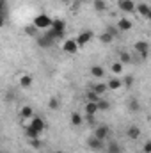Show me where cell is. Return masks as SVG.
Returning <instances> with one entry per match:
<instances>
[{
  "label": "cell",
  "instance_id": "22",
  "mask_svg": "<svg viewBox=\"0 0 151 153\" xmlns=\"http://www.w3.org/2000/svg\"><path fill=\"white\" fill-rule=\"evenodd\" d=\"M93 91H94L98 96H101L103 93H107V91H109V85H107V84H103V82H98V84H94V85H93Z\"/></svg>",
  "mask_w": 151,
  "mask_h": 153
},
{
  "label": "cell",
  "instance_id": "18",
  "mask_svg": "<svg viewBox=\"0 0 151 153\" xmlns=\"http://www.w3.org/2000/svg\"><path fill=\"white\" fill-rule=\"evenodd\" d=\"M114 32H115V30H112V29H109L107 32H103V34H100V41H101L103 45H110V43L114 41V36H115Z\"/></svg>",
  "mask_w": 151,
  "mask_h": 153
},
{
  "label": "cell",
  "instance_id": "34",
  "mask_svg": "<svg viewBox=\"0 0 151 153\" xmlns=\"http://www.w3.org/2000/svg\"><path fill=\"white\" fill-rule=\"evenodd\" d=\"M64 2H73V0H64Z\"/></svg>",
  "mask_w": 151,
  "mask_h": 153
},
{
  "label": "cell",
  "instance_id": "7",
  "mask_svg": "<svg viewBox=\"0 0 151 153\" xmlns=\"http://www.w3.org/2000/svg\"><path fill=\"white\" fill-rule=\"evenodd\" d=\"M62 50H64L66 53L73 55V53H76V52L80 50V46H78L76 39H66V41H64V45H62Z\"/></svg>",
  "mask_w": 151,
  "mask_h": 153
},
{
  "label": "cell",
  "instance_id": "27",
  "mask_svg": "<svg viewBox=\"0 0 151 153\" xmlns=\"http://www.w3.org/2000/svg\"><path fill=\"white\" fill-rule=\"evenodd\" d=\"M93 4H94V9H96V11H100V13H103V11L107 9V4H105V0H94Z\"/></svg>",
  "mask_w": 151,
  "mask_h": 153
},
{
  "label": "cell",
  "instance_id": "5",
  "mask_svg": "<svg viewBox=\"0 0 151 153\" xmlns=\"http://www.w3.org/2000/svg\"><path fill=\"white\" fill-rule=\"evenodd\" d=\"M93 135H96L98 139H101V141H105L109 135H110V128L107 126V125H96V128H94V132H93Z\"/></svg>",
  "mask_w": 151,
  "mask_h": 153
},
{
  "label": "cell",
  "instance_id": "9",
  "mask_svg": "<svg viewBox=\"0 0 151 153\" xmlns=\"http://www.w3.org/2000/svg\"><path fill=\"white\" fill-rule=\"evenodd\" d=\"M91 39H93V32H91V30H82V32L78 34V38H76V43H78L80 48H85V45H87Z\"/></svg>",
  "mask_w": 151,
  "mask_h": 153
},
{
  "label": "cell",
  "instance_id": "35",
  "mask_svg": "<svg viewBox=\"0 0 151 153\" xmlns=\"http://www.w3.org/2000/svg\"><path fill=\"white\" fill-rule=\"evenodd\" d=\"M55 153H64V152H55Z\"/></svg>",
  "mask_w": 151,
  "mask_h": 153
},
{
  "label": "cell",
  "instance_id": "14",
  "mask_svg": "<svg viewBox=\"0 0 151 153\" xmlns=\"http://www.w3.org/2000/svg\"><path fill=\"white\" fill-rule=\"evenodd\" d=\"M32 82H34V78H32V75H29V73L20 76V87H23V89H30L32 87Z\"/></svg>",
  "mask_w": 151,
  "mask_h": 153
},
{
  "label": "cell",
  "instance_id": "20",
  "mask_svg": "<svg viewBox=\"0 0 151 153\" xmlns=\"http://www.w3.org/2000/svg\"><path fill=\"white\" fill-rule=\"evenodd\" d=\"M126 105H128V111H130V112H139V109H141V105H139V100H137L135 96L128 98Z\"/></svg>",
  "mask_w": 151,
  "mask_h": 153
},
{
  "label": "cell",
  "instance_id": "4",
  "mask_svg": "<svg viewBox=\"0 0 151 153\" xmlns=\"http://www.w3.org/2000/svg\"><path fill=\"white\" fill-rule=\"evenodd\" d=\"M87 146H89L93 152L105 150V144H103V141H101V139H98L96 135H89V139H87Z\"/></svg>",
  "mask_w": 151,
  "mask_h": 153
},
{
  "label": "cell",
  "instance_id": "17",
  "mask_svg": "<svg viewBox=\"0 0 151 153\" xmlns=\"http://www.w3.org/2000/svg\"><path fill=\"white\" fill-rule=\"evenodd\" d=\"M25 135H27V139H29V141H32V139H39V137H41V132L36 130L34 126L27 125V128H25Z\"/></svg>",
  "mask_w": 151,
  "mask_h": 153
},
{
  "label": "cell",
  "instance_id": "8",
  "mask_svg": "<svg viewBox=\"0 0 151 153\" xmlns=\"http://www.w3.org/2000/svg\"><path fill=\"white\" fill-rule=\"evenodd\" d=\"M141 134H142V130H141V126H137V125H130V126L126 128V137H128L130 141H137V139L141 137Z\"/></svg>",
  "mask_w": 151,
  "mask_h": 153
},
{
  "label": "cell",
  "instance_id": "36",
  "mask_svg": "<svg viewBox=\"0 0 151 153\" xmlns=\"http://www.w3.org/2000/svg\"><path fill=\"white\" fill-rule=\"evenodd\" d=\"M27 153H29V152H27Z\"/></svg>",
  "mask_w": 151,
  "mask_h": 153
},
{
  "label": "cell",
  "instance_id": "2",
  "mask_svg": "<svg viewBox=\"0 0 151 153\" xmlns=\"http://www.w3.org/2000/svg\"><path fill=\"white\" fill-rule=\"evenodd\" d=\"M133 48H135V52L139 53V57L144 61L146 57H148V53H150V43L148 41H144V39H139L135 45H133Z\"/></svg>",
  "mask_w": 151,
  "mask_h": 153
},
{
  "label": "cell",
  "instance_id": "26",
  "mask_svg": "<svg viewBox=\"0 0 151 153\" xmlns=\"http://www.w3.org/2000/svg\"><path fill=\"white\" fill-rule=\"evenodd\" d=\"M123 66H124V64L117 61V62H112V66H110V70H112V73H114V75L117 76V75H121V73H123Z\"/></svg>",
  "mask_w": 151,
  "mask_h": 153
},
{
  "label": "cell",
  "instance_id": "25",
  "mask_svg": "<svg viewBox=\"0 0 151 153\" xmlns=\"http://www.w3.org/2000/svg\"><path fill=\"white\" fill-rule=\"evenodd\" d=\"M133 59H132V55L126 52V50H121L119 52V62H123V64H130Z\"/></svg>",
  "mask_w": 151,
  "mask_h": 153
},
{
  "label": "cell",
  "instance_id": "3",
  "mask_svg": "<svg viewBox=\"0 0 151 153\" xmlns=\"http://www.w3.org/2000/svg\"><path fill=\"white\" fill-rule=\"evenodd\" d=\"M55 41H57V39L53 38L50 32H46V34H41V36L38 38V45L43 46V48H50V46L55 45Z\"/></svg>",
  "mask_w": 151,
  "mask_h": 153
},
{
  "label": "cell",
  "instance_id": "23",
  "mask_svg": "<svg viewBox=\"0 0 151 153\" xmlns=\"http://www.w3.org/2000/svg\"><path fill=\"white\" fill-rule=\"evenodd\" d=\"M48 109H50V111H59V109H61V100H59L57 96H52V98L48 100Z\"/></svg>",
  "mask_w": 151,
  "mask_h": 153
},
{
  "label": "cell",
  "instance_id": "13",
  "mask_svg": "<svg viewBox=\"0 0 151 153\" xmlns=\"http://www.w3.org/2000/svg\"><path fill=\"white\" fill-rule=\"evenodd\" d=\"M107 85H109V91H119V89L123 87V80H121L119 76H112V78L107 82Z\"/></svg>",
  "mask_w": 151,
  "mask_h": 153
},
{
  "label": "cell",
  "instance_id": "10",
  "mask_svg": "<svg viewBox=\"0 0 151 153\" xmlns=\"http://www.w3.org/2000/svg\"><path fill=\"white\" fill-rule=\"evenodd\" d=\"M29 125H30V126H34L36 130H39L41 134H43V132H44V128H46V123H44V119H43V117H39V116H34V117L29 121Z\"/></svg>",
  "mask_w": 151,
  "mask_h": 153
},
{
  "label": "cell",
  "instance_id": "30",
  "mask_svg": "<svg viewBox=\"0 0 151 153\" xmlns=\"http://www.w3.org/2000/svg\"><path fill=\"white\" fill-rule=\"evenodd\" d=\"M38 30L39 29L34 25V23H32V27H27V29H25V32H27L29 36H38Z\"/></svg>",
  "mask_w": 151,
  "mask_h": 153
},
{
  "label": "cell",
  "instance_id": "28",
  "mask_svg": "<svg viewBox=\"0 0 151 153\" xmlns=\"http://www.w3.org/2000/svg\"><path fill=\"white\" fill-rule=\"evenodd\" d=\"M98 107H100V111H109V109H110V103H109L107 100H101V98H100Z\"/></svg>",
  "mask_w": 151,
  "mask_h": 153
},
{
  "label": "cell",
  "instance_id": "6",
  "mask_svg": "<svg viewBox=\"0 0 151 153\" xmlns=\"http://www.w3.org/2000/svg\"><path fill=\"white\" fill-rule=\"evenodd\" d=\"M117 5H119V9H121L123 13H126V14H130V13H133V11L137 9V4H135L133 0H119Z\"/></svg>",
  "mask_w": 151,
  "mask_h": 153
},
{
  "label": "cell",
  "instance_id": "1",
  "mask_svg": "<svg viewBox=\"0 0 151 153\" xmlns=\"http://www.w3.org/2000/svg\"><path fill=\"white\" fill-rule=\"evenodd\" d=\"M32 23L38 27L39 30H46V29H50V27L53 25V18H50L48 14L41 13V14H38V16L34 18V22H32Z\"/></svg>",
  "mask_w": 151,
  "mask_h": 153
},
{
  "label": "cell",
  "instance_id": "32",
  "mask_svg": "<svg viewBox=\"0 0 151 153\" xmlns=\"http://www.w3.org/2000/svg\"><path fill=\"white\" fill-rule=\"evenodd\" d=\"M89 125H96V116H84Z\"/></svg>",
  "mask_w": 151,
  "mask_h": 153
},
{
  "label": "cell",
  "instance_id": "33",
  "mask_svg": "<svg viewBox=\"0 0 151 153\" xmlns=\"http://www.w3.org/2000/svg\"><path fill=\"white\" fill-rule=\"evenodd\" d=\"M146 20H148V22L151 23V11H150V14H148V18H146Z\"/></svg>",
  "mask_w": 151,
  "mask_h": 153
},
{
  "label": "cell",
  "instance_id": "11",
  "mask_svg": "<svg viewBox=\"0 0 151 153\" xmlns=\"http://www.w3.org/2000/svg\"><path fill=\"white\" fill-rule=\"evenodd\" d=\"M84 109H85V116H96L98 112H100L98 102H85Z\"/></svg>",
  "mask_w": 151,
  "mask_h": 153
},
{
  "label": "cell",
  "instance_id": "16",
  "mask_svg": "<svg viewBox=\"0 0 151 153\" xmlns=\"http://www.w3.org/2000/svg\"><path fill=\"white\" fill-rule=\"evenodd\" d=\"M142 18H148V14H150L151 11V5L150 4H146V2H141V4H137V9H135Z\"/></svg>",
  "mask_w": 151,
  "mask_h": 153
},
{
  "label": "cell",
  "instance_id": "21",
  "mask_svg": "<svg viewBox=\"0 0 151 153\" xmlns=\"http://www.w3.org/2000/svg\"><path fill=\"white\" fill-rule=\"evenodd\" d=\"M105 152H107V153H123V148H121V144H119V143L112 141V143H109V144L105 146Z\"/></svg>",
  "mask_w": 151,
  "mask_h": 153
},
{
  "label": "cell",
  "instance_id": "15",
  "mask_svg": "<svg viewBox=\"0 0 151 153\" xmlns=\"http://www.w3.org/2000/svg\"><path fill=\"white\" fill-rule=\"evenodd\" d=\"M20 117H21V119H32V117H34V109H32L30 105H23V107L20 109Z\"/></svg>",
  "mask_w": 151,
  "mask_h": 153
},
{
  "label": "cell",
  "instance_id": "19",
  "mask_svg": "<svg viewBox=\"0 0 151 153\" xmlns=\"http://www.w3.org/2000/svg\"><path fill=\"white\" fill-rule=\"evenodd\" d=\"M84 121H85V117L80 114V112H71V116H70V123H71V126H80Z\"/></svg>",
  "mask_w": 151,
  "mask_h": 153
},
{
  "label": "cell",
  "instance_id": "12",
  "mask_svg": "<svg viewBox=\"0 0 151 153\" xmlns=\"http://www.w3.org/2000/svg\"><path fill=\"white\" fill-rule=\"evenodd\" d=\"M117 30H119V32H128V30H132V20H128V18H119V20H117Z\"/></svg>",
  "mask_w": 151,
  "mask_h": 153
},
{
  "label": "cell",
  "instance_id": "31",
  "mask_svg": "<svg viewBox=\"0 0 151 153\" xmlns=\"http://www.w3.org/2000/svg\"><path fill=\"white\" fill-rule=\"evenodd\" d=\"M142 153H151V141L144 143V146H142Z\"/></svg>",
  "mask_w": 151,
  "mask_h": 153
},
{
  "label": "cell",
  "instance_id": "29",
  "mask_svg": "<svg viewBox=\"0 0 151 153\" xmlns=\"http://www.w3.org/2000/svg\"><path fill=\"white\" fill-rule=\"evenodd\" d=\"M123 85H124V87H128V89H130V87H132V85H133V76H132V75L124 76V78H123Z\"/></svg>",
  "mask_w": 151,
  "mask_h": 153
},
{
  "label": "cell",
  "instance_id": "24",
  "mask_svg": "<svg viewBox=\"0 0 151 153\" xmlns=\"http://www.w3.org/2000/svg\"><path fill=\"white\" fill-rule=\"evenodd\" d=\"M91 75L94 76V78H103V76H105V70H103L101 66H98V64H96V66H93V68H91Z\"/></svg>",
  "mask_w": 151,
  "mask_h": 153
}]
</instances>
